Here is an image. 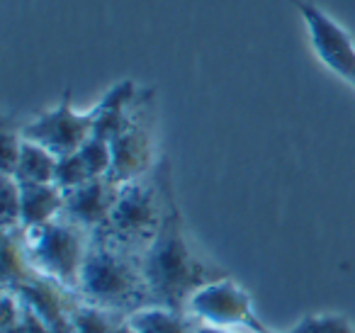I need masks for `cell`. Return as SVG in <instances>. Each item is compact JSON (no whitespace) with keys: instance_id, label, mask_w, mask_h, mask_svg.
<instances>
[{"instance_id":"obj_11","label":"cell","mask_w":355,"mask_h":333,"mask_svg":"<svg viewBox=\"0 0 355 333\" xmlns=\"http://www.w3.org/2000/svg\"><path fill=\"white\" fill-rule=\"evenodd\" d=\"M127 323L132 333H195V321L188 314L161 307V304H148L129 314Z\"/></svg>"},{"instance_id":"obj_8","label":"cell","mask_w":355,"mask_h":333,"mask_svg":"<svg viewBox=\"0 0 355 333\" xmlns=\"http://www.w3.org/2000/svg\"><path fill=\"white\" fill-rule=\"evenodd\" d=\"M93 108L85 110V112L76 110L71 88H66L54 108L44 110L37 117H32L30 122L22 124V137L35 144H42L54 156H66V153L78 151L93 137Z\"/></svg>"},{"instance_id":"obj_10","label":"cell","mask_w":355,"mask_h":333,"mask_svg":"<svg viewBox=\"0 0 355 333\" xmlns=\"http://www.w3.org/2000/svg\"><path fill=\"white\" fill-rule=\"evenodd\" d=\"M66 192L56 182L20 185V229H40L64 214Z\"/></svg>"},{"instance_id":"obj_14","label":"cell","mask_w":355,"mask_h":333,"mask_svg":"<svg viewBox=\"0 0 355 333\" xmlns=\"http://www.w3.org/2000/svg\"><path fill=\"white\" fill-rule=\"evenodd\" d=\"M287 333H355V326L343 314H309Z\"/></svg>"},{"instance_id":"obj_17","label":"cell","mask_w":355,"mask_h":333,"mask_svg":"<svg viewBox=\"0 0 355 333\" xmlns=\"http://www.w3.org/2000/svg\"><path fill=\"white\" fill-rule=\"evenodd\" d=\"M0 142H3V176H12L15 163L22 151V124H15L10 117H3V129H0Z\"/></svg>"},{"instance_id":"obj_16","label":"cell","mask_w":355,"mask_h":333,"mask_svg":"<svg viewBox=\"0 0 355 333\" xmlns=\"http://www.w3.org/2000/svg\"><path fill=\"white\" fill-rule=\"evenodd\" d=\"M88 180H93V178H90L88 168H85V163H83V158H80L78 151L66 153V156H59L54 182L61 187V190H64V192L76 190V187H80L83 182H88Z\"/></svg>"},{"instance_id":"obj_4","label":"cell","mask_w":355,"mask_h":333,"mask_svg":"<svg viewBox=\"0 0 355 333\" xmlns=\"http://www.w3.org/2000/svg\"><path fill=\"white\" fill-rule=\"evenodd\" d=\"M163 221V190L156 173L141 180L119 185L117 202L105 231L110 239L122 244L124 248L144 255L146 246L153 241L158 226Z\"/></svg>"},{"instance_id":"obj_15","label":"cell","mask_w":355,"mask_h":333,"mask_svg":"<svg viewBox=\"0 0 355 333\" xmlns=\"http://www.w3.org/2000/svg\"><path fill=\"white\" fill-rule=\"evenodd\" d=\"M80 158H83L85 168H88L90 178H105L110 176V168H112V148L110 142L103 137H90L83 146L78 148Z\"/></svg>"},{"instance_id":"obj_9","label":"cell","mask_w":355,"mask_h":333,"mask_svg":"<svg viewBox=\"0 0 355 333\" xmlns=\"http://www.w3.org/2000/svg\"><path fill=\"white\" fill-rule=\"evenodd\" d=\"M117 195L119 185L112 178H93V180L83 182L76 190L66 192L64 216L93 234V231L107 226Z\"/></svg>"},{"instance_id":"obj_19","label":"cell","mask_w":355,"mask_h":333,"mask_svg":"<svg viewBox=\"0 0 355 333\" xmlns=\"http://www.w3.org/2000/svg\"><path fill=\"white\" fill-rule=\"evenodd\" d=\"M195 333H236V331H229V328H219V326H207V323H195Z\"/></svg>"},{"instance_id":"obj_1","label":"cell","mask_w":355,"mask_h":333,"mask_svg":"<svg viewBox=\"0 0 355 333\" xmlns=\"http://www.w3.org/2000/svg\"><path fill=\"white\" fill-rule=\"evenodd\" d=\"M153 173L163 190V221L153 241L144 250L141 270L153 302L188 314L185 307L195 289L212 280L224 278L227 273L200 258L198 250L190 244L188 231H185V216L178 205L175 187H173L171 161L163 156L156 163Z\"/></svg>"},{"instance_id":"obj_18","label":"cell","mask_w":355,"mask_h":333,"mask_svg":"<svg viewBox=\"0 0 355 333\" xmlns=\"http://www.w3.org/2000/svg\"><path fill=\"white\" fill-rule=\"evenodd\" d=\"M20 229V182L3 176V231Z\"/></svg>"},{"instance_id":"obj_5","label":"cell","mask_w":355,"mask_h":333,"mask_svg":"<svg viewBox=\"0 0 355 333\" xmlns=\"http://www.w3.org/2000/svg\"><path fill=\"white\" fill-rule=\"evenodd\" d=\"M112 168L110 176L117 185L141 180L151 176L156 163V139H153V90L141 88L132 105L124 127L110 139Z\"/></svg>"},{"instance_id":"obj_2","label":"cell","mask_w":355,"mask_h":333,"mask_svg":"<svg viewBox=\"0 0 355 333\" xmlns=\"http://www.w3.org/2000/svg\"><path fill=\"white\" fill-rule=\"evenodd\" d=\"M78 294L85 302L124 316L148 304H156L144 278L141 255L124 248L105 231L90 234L88 255L80 270Z\"/></svg>"},{"instance_id":"obj_3","label":"cell","mask_w":355,"mask_h":333,"mask_svg":"<svg viewBox=\"0 0 355 333\" xmlns=\"http://www.w3.org/2000/svg\"><path fill=\"white\" fill-rule=\"evenodd\" d=\"M20 236L32 268L42 278L78 294L80 270H83L90 246V231L61 214L59 219L40 226V229H20Z\"/></svg>"},{"instance_id":"obj_7","label":"cell","mask_w":355,"mask_h":333,"mask_svg":"<svg viewBox=\"0 0 355 333\" xmlns=\"http://www.w3.org/2000/svg\"><path fill=\"white\" fill-rule=\"evenodd\" d=\"M295 8L319 64L355 90V40L350 32L311 0H295Z\"/></svg>"},{"instance_id":"obj_13","label":"cell","mask_w":355,"mask_h":333,"mask_svg":"<svg viewBox=\"0 0 355 333\" xmlns=\"http://www.w3.org/2000/svg\"><path fill=\"white\" fill-rule=\"evenodd\" d=\"M73 333H127V316L80 299L69 314Z\"/></svg>"},{"instance_id":"obj_21","label":"cell","mask_w":355,"mask_h":333,"mask_svg":"<svg viewBox=\"0 0 355 333\" xmlns=\"http://www.w3.org/2000/svg\"><path fill=\"white\" fill-rule=\"evenodd\" d=\"M127 326H129V323H127ZM127 333H132V328H129V331H127Z\"/></svg>"},{"instance_id":"obj_6","label":"cell","mask_w":355,"mask_h":333,"mask_svg":"<svg viewBox=\"0 0 355 333\" xmlns=\"http://www.w3.org/2000/svg\"><path fill=\"white\" fill-rule=\"evenodd\" d=\"M188 316L195 323H207V326L229 328L236 333H266L270 328L263 323L256 314L248 292L234 278L224 275L219 280L202 284L195 289L193 297L185 307Z\"/></svg>"},{"instance_id":"obj_12","label":"cell","mask_w":355,"mask_h":333,"mask_svg":"<svg viewBox=\"0 0 355 333\" xmlns=\"http://www.w3.org/2000/svg\"><path fill=\"white\" fill-rule=\"evenodd\" d=\"M56 163H59V156H54L49 148L25 139V142H22L20 158H17V163H15V171H12V178H15L20 185L54 182Z\"/></svg>"},{"instance_id":"obj_20","label":"cell","mask_w":355,"mask_h":333,"mask_svg":"<svg viewBox=\"0 0 355 333\" xmlns=\"http://www.w3.org/2000/svg\"><path fill=\"white\" fill-rule=\"evenodd\" d=\"M266 333H280V331H272V328H270V331H266Z\"/></svg>"}]
</instances>
